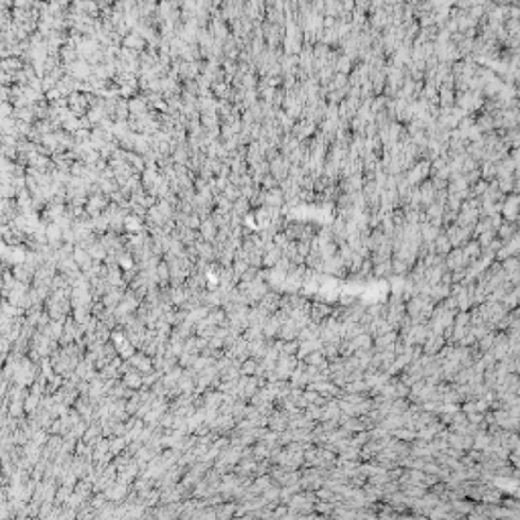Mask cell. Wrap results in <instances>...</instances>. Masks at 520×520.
I'll list each match as a JSON object with an SVG mask.
<instances>
[{"instance_id":"cell-2","label":"cell","mask_w":520,"mask_h":520,"mask_svg":"<svg viewBox=\"0 0 520 520\" xmlns=\"http://www.w3.org/2000/svg\"><path fill=\"white\" fill-rule=\"evenodd\" d=\"M106 492V496H108V500H114V502H122L126 496H128V492H130V486H126V484H122V482H112L110 486L104 490Z\"/></svg>"},{"instance_id":"cell-26","label":"cell","mask_w":520,"mask_h":520,"mask_svg":"<svg viewBox=\"0 0 520 520\" xmlns=\"http://www.w3.org/2000/svg\"><path fill=\"white\" fill-rule=\"evenodd\" d=\"M49 433L51 435H61V419H55L49 427Z\"/></svg>"},{"instance_id":"cell-4","label":"cell","mask_w":520,"mask_h":520,"mask_svg":"<svg viewBox=\"0 0 520 520\" xmlns=\"http://www.w3.org/2000/svg\"><path fill=\"white\" fill-rule=\"evenodd\" d=\"M260 305H262V307H267L270 315L276 313V311L281 309V293H279V291H274V288H270V291L260 299Z\"/></svg>"},{"instance_id":"cell-22","label":"cell","mask_w":520,"mask_h":520,"mask_svg":"<svg viewBox=\"0 0 520 520\" xmlns=\"http://www.w3.org/2000/svg\"><path fill=\"white\" fill-rule=\"evenodd\" d=\"M248 260H240V258H236L234 262H232V269H234V272H236V276L238 279H242V274H244L246 270H248Z\"/></svg>"},{"instance_id":"cell-1","label":"cell","mask_w":520,"mask_h":520,"mask_svg":"<svg viewBox=\"0 0 520 520\" xmlns=\"http://www.w3.org/2000/svg\"><path fill=\"white\" fill-rule=\"evenodd\" d=\"M130 364L138 370V372H143V374H146V372H151V370H155L153 356H148V354H144V352H141V350H136V352L130 356Z\"/></svg>"},{"instance_id":"cell-16","label":"cell","mask_w":520,"mask_h":520,"mask_svg":"<svg viewBox=\"0 0 520 520\" xmlns=\"http://www.w3.org/2000/svg\"><path fill=\"white\" fill-rule=\"evenodd\" d=\"M73 486H65V484H59V488H57V496H55V504H61L65 506L67 500H69V496L73 494Z\"/></svg>"},{"instance_id":"cell-9","label":"cell","mask_w":520,"mask_h":520,"mask_svg":"<svg viewBox=\"0 0 520 520\" xmlns=\"http://www.w3.org/2000/svg\"><path fill=\"white\" fill-rule=\"evenodd\" d=\"M13 274H15V279L20 281V283H27V285H33V279H35V272L29 270L25 267V262H18L13 267Z\"/></svg>"},{"instance_id":"cell-18","label":"cell","mask_w":520,"mask_h":520,"mask_svg":"<svg viewBox=\"0 0 520 520\" xmlns=\"http://www.w3.org/2000/svg\"><path fill=\"white\" fill-rule=\"evenodd\" d=\"M207 313H210V307H207V305H197L195 309H191V311H189V319L197 323L199 319L207 317Z\"/></svg>"},{"instance_id":"cell-21","label":"cell","mask_w":520,"mask_h":520,"mask_svg":"<svg viewBox=\"0 0 520 520\" xmlns=\"http://www.w3.org/2000/svg\"><path fill=\"white\" fill-rule=\"evenodd\" d=\"M53 508H55V502H47L45 500L41 504V510H39V518L37 520H49L51 518V512H53Z\"/></svg>"},{"instance_id":"cell-23","label":"cell","mask_w":520,"mask_h":520,"mask_svg":"<svg viewBox=\"0 0 520 520\" xmlns=\"http://www.w3.org/2000/svg\"><path fill=\"white\" fill-rule=\"evenodd\" d=\"M195 360H197V356H195V354H187V352H183V354L179 356V364H181L183 368H189V366H193V364H195Z\"/></svg>"},{"instance_id":"cell-19","label":"cell","mask_w":520,"mask_h":520,"mask_svg":"<svg viewBox=\"0 0 520 520\" xmlns=\"http://www.w3.org/2000/svg\"><path fill=\"white\" fill-rule=\"evenodd\" d=\"M242 374H246V376H254L256 374V370H258V360H254V358H248V360H244V364H242Z\"/></svg>"},{"instance_id":"cell-11","label":"cell","mask_w":520,"mask_h":520,"mask_svg":"<svg viewBox=\"0 0 520 520\" xmlns=\"http://www.w3.org/2000/svg\"><path fill=\"white\" fill-rule=\"evenodd\" d=\"M281 258H283V250H281L279 246H274L272 250H267V252H264V262H262V269L276 267Z\"/></svg>"},{"instance_id":"cell-5","label":"cell","mask_w":520,"mask_h":520,"mask_svg":"<svg viewBox=\"0 0 520 520\" xmlns=\"http://www.w3.org/2000/svg\"><path fill=\"white\" fill-rule=\"evenodd\" d=\"M122 297H124V291H122V288H118V287H110V288H108V293L102 297V301H104V305H106L108 309H116V307L120 305V301H122Z\"/></svg>"},{"instance_id":"cell-20","label":"cell","mask_w":520,"mask_h":520,"mask_svg":"<svg viewBox=\"0 0 520 520\" xmlns=\"http://www.w3.org/2000/svg\"><path fill=\"white\" fill-rule=\"evenodd\" d=\"M90 502H91V506L94 508H104L106 506V502H108V496H106V492H94V496H91L90 498Z\"/></svg>"},{"instance_id":"cell-27","label":"cell","mask_w":520,"mask_h":520,"mask_svg":"<svg viewBox=\"0 0 520 520\" xmlns=\"http://www.w3.org/2000/svg\"><path fill=\"white\" fill-rule=\"evenodd\" d=\"M246 207H248V203H246L244 199L236 201V205H234V214H244V212H246Z\"/></svg>"},{"instance_id":"cell-8","label":"cell","mask_w":520,"mask_h":520,"mask_svg":"<svg viewBox=\"0 0 520 520\" xmlns=\"http://www.w3.org/2000/svg\"><path fill=\"white\" fill-rule=\"evenodd\" d=\"M236 506H238L236 500H226V502H222L219 506H215L217 518H219V520H228V518L236 516Z\"/></svg>"},{"instance_id":"cell-3","label":"cell","mask_w":520,"mask_h":520,"mask_svg":"<svg viewBox=\"0 0 520 520\" xmlns=\"http://www.w3.org/2000/svg\"><path fill=\"white\" fill-rule=\"evenodd\" d=\"M224 392L217 390V388H207L203 392V407L207 409H219V404L224 402Z\"/></svg>"},{"instance_id":"cell-24","label":"cell","mask_w":520,"mask_h":520,"mask_svg":"<svg viewBox=\"0 0 520 520\" xmlns=\"http://www.w3.org/2000/svg\"><path fill=\"white\" fill-rule=\"evenodd\" d=\"M258 274H260V269H258V267H252V264H250V267H248V270H246L244 274H242V279H240V281H246V283H250V281H254V279H256Z\"/></svg>"},{"instance_id":"cell-14","label":"cell","mask_w":520,"mask_h":520,"mask_svg":"<svg viewBox=\"0 0 520 520\" xmlns=\"http://www.w3.org/2000/svg\"><path fill=\"white\" fill-rule=\"evenodd\" d=\"M41 398H43V394H39V392H29V396H27V400H25V411H27V414H33L35 411H37L39 407H41Z\"/></svg>"},{"instance_id":"cell-25","label":"cell","mask_w":520,"mask_h":520,"mask_svg":"<svg viewBox=\"0 0 520 520\" xmlns=\"http://www.w3.org/2000/svg\"><path fill=\"white\" fill-rule=\"evenodd\" d=\"M151 409H153V404H151V402H141V407H138V411H136L134 417H136V419H144Z\"/></svg>"},{"instance_id":"cell-10","label":"cell","mask_w":520,"mask_h":520,"mask_svg":"<svg viewBox=\"0 0 520 520\" xmlns=\"http://www.w3.org/2000/svg\"><path fill=\"white\" fill-rule=\"evenodd\" d=\"M122 382L128 386V388H134V390H138V388H143L144 386V378H143V372H138V370L134 368L132 372H128V374H124L122 376Z\"/></svg>"},{"instance_id":"cell-13","label":"cell","mask_w":520,"mask_h":520,"mask_svg":"<svg viewBox=\"0 0 520 520\" xmlns=\"http://www.w3.org/2000/svg\"><path fill=\"white\" fill-rule=\"evenodd\" d=\"M88 252H90V256L94 258V260H98V262H104V260H106V256H108V250L104 248V244H102L100 240H96L94 244L88 248Z\"/></svg>"},{"instance_id":"cell-12","label":"cell","mask_w":520,"mask_h":520,"mask_svg":"<svg viewBox=\"0 0 520 520\" xmlns=\"http://www.w3.org/2000/svg\"><path fill=\"white\" fill-rule=\"evenodd\" d=\"M157 276H159V285L161 287H169V281H171V269H169V262L163 258L159 262L157 267Z\"/></svg>"},{"instance_id":"cell-17","label":"cell","mask_w":520,"mask_h":520,"mask_svg":"<svg viewBox=\"0 0 520 520\" xmlns=\"http://www.w3.org/2000/svg\"><path fill=\"white\" fill-rule=\"evenodd\" d=\"M118 264H120V269L122 270H130V269H134L136 267V260H134V256L132 254L128 252V250H124L122 254H118Z\"/></svg>"},{"instance_id":"cell-15","label":"cell","mask_w":520,"mask_h":520,"mask_svg":"<svg viewBox=\"0 0 520 520\" xmlns=\"http://www.w3.org/2000/svg\"><path fill=\"white\" fill-rule=\"evenodd\" d=\"M126 447H128V441H126L124 437H120V435H112L110 437V453L118 455V453L124 451Z\"/></svg>"},{"instance_id":"cell-7","label":"cell","mask_w":520,"mask_h":520,"mask_svg":"<svg viewBox=\"0 0 520 520\" xmlns=\"http://www.w3.org/2000/svg\"><path fill=\"white\" fill-rule=\"evenodd\" d=\"M281 325L283 321L276 317L274 313L267 319V323L262 325V331H264V338H279V331H281Z\"/></svg>"},{"instance_id":"cell-6","label":"cell","mask_w":520,"mask_h":520,"mask_svg":"<svg viewBox=\"0 0 520 520\" xmlns=\"http://www.w3.org/2000/svg\"><path fill=\"white\" fill-rule=\"evenodd\" d=\"M217 232H219V228L214 224V219H203L201 226H199V236L205 240V242H214L217 238Z\"/></svg>"}]
</instances>
